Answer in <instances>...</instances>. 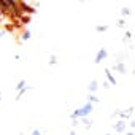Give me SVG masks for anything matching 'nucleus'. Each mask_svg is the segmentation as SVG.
Wrapping results in <instances>:
<instances>
[{
  "label": "nucleus",
  "instance_id": "obj_18",
  "mask_svg": "<svg viewBox=\"0 0 135 135\" xmlns=\"http://www.w3.org/2000/svg\"><path fill=\"white\" fill-rule=\"evenodd\" d=\"M30 135H45L41 130H38V129H33L32 132H30Z\"/></svg>",
  "mask_w": 135,
  "mask_h": 135
},
{
  "label": "nucleus",
  "instance_id": "obj_17",
  "mask_svg": "<svg viewBox=\"0 0 135 135\" xmlns=\"http://www.w3.org/2000/svg\"><path fill=\"white\" fill-rule=\"evenodd\" d=\"M48 62H49V65H57V64H59L57 56H56V54H51V56H49V59H48Z\"/></svg>",
  "mask_w": 135,
  "mask_h": 135
},
{
  "label": "nucleus",
  "instance_id": "obj_22",
  "mask_svg": "<svg viewBox=\"0 0 135 135\" xmlns=\"http://www.w3.org/2000/svg\"><path fill=\"white\" fill-rule=\"evenodd\" d=\"M78 2H80V3H86V0H78Z\"/></svg>",
  "mask_w": 135,
  "mask_h": 135
},
{
  "label": "nucleus",
  "instance_id": "obj_4",
  "mask_svg": "<svg viewBox=\"0 0 135 135\" xmlns=\"http://www.w3.org/2000/svg\"><path fill=\"white\" fill-rule=\"evenodd\" d=\"M108 56H110V52L105 49V48H100L99 51H97V54H95V57H94V64H102V62H105L107 59H108Z\"/></svg>",
  "mask_w": 135,
  "mask_h": 135
},
{
  "label": "nucleus",
  "instance_id": "obj_10",
  "mask_svg": "<svg viewBox=\"0 0 135 135\" xmlns=\"http://www.w3.org/2000/svg\"><path fill=\"white\" fill-rule=\"evenodd\" d=\"M30 38H32V30L30 29H24L22 33H21V40L22 41H29Z\"/></svg>",
  "mask_w": 135,
  "mask_h": 135
},
{
  "label": "nucleus",
  "instance_id": "obj_14",
  "mask_svg": "<svg viewBox=\"0 0 135 135\" xmlns=\"http://www.w3.org/2000/svg\"><path fill=\"white\" fill-rule=\"evenodd\" d=\"M88 102H91L92 105H95V103H100V99H99L95 94H89V95H88Z\"/></svg>",
  "mask_w": 135,
  "mask_h": 135
},
{
  "label": "nucleus",
  "instance_id": "obj_1",
  "mask_svg": "<svg viewBox=\"0 0 135 135\" xmlns=\"http://www.w3.org/2000/svg\"><path fill=\"white\" fill-rule=\"evenodd\" d=\"M92 111H94V105L91 103V102H86L83 107H80V108H75L72 113H70V119H75V118H86V116H91L92 114Z\"/></svg>",
  "mask_w": 135,
  "mask_h": 135
},
{
  "label": "nucleus",
  "instance_id": "obj_13",
  "mask_svg": "<svg viewBox=\"0 0 135 135\" xmlns=\"http://www.w3.org/2000/svg\"><path fill=\"white\" fill-rule=\"evenodd\" d=\"M132 30H124V35H122V41L124 43H127V41H130L132 40Z\"/></svg>",
  "mask_w": 135,
  "mask_h": 135
},
{
  "label": "nucleus",
  "instance_id": "obj_9",
  "mask_svg": "<svg viewBox=\"0 0 135 135\" xmlns=\"http://www.w3.org/2000/svg\"><path fill=\"white\" fill-rule=\"evenodd\" d=\"M29 91H32V86H26L24 89L18 91V92H16V102H19V100L24 97V94H26V92H29Z\"/></svg>",
  "mask_w": 135,
  "mask_h": 135
},
{
  "label": "nucleus",
  "instance_id": "obj_8",
  "mask_svg": "<svg viewBox=\"0 0 135 135\" xmlns=\"http://www.w3.org/2000/svg\"><path fill=\"white\" fill-rule=\"evenodd\" d=\"M80 122L83 124V127H84L86 130H91V129H92V124H94V121H92V118H91V116L80 118Z\"/></svg>",
  "mask_w": 135,
  "mask_h": 135
},
{
  "label": "nucleus",
  "instance_id": "obj_21",
  "mask_svg": "<svg viewBox=\"0 0 135 135\" xmlns=\"http://www.w3.org/2000/svg\"><path fill=\"white\" fill-rule=\"evenodd\" d=\"M69 135H76V132H75V130H73V129H72V130H70V132H69Z\"/></svg>",
  "mask_w": 135,
  "mask_h": 135
},
{
  "label": "nucleus",
  "instance_id": "obj_15",
  "mask_svg": "<svg viewBox=\"0 0 135 135\" xmlns=\"http://www.w3.org/2000/svg\"><path fill=\"white\" fill-rule=\"evenodd\" d=\"M110 30V26H95V32L97 33H105Z\"/></svg>",
  "mask_w": 135,
  "mask_h": 135
},
{
  "label": "nucleus",
  "instance_id": "obj_20",
  "mask_svg": "<svg viewBox=\"0 0 135 135\" xmlns=\"http://www.w3.org/2000/svg\"><path fill=\"white\" fill-rule=\"evenodd\" d=\"M124 135H135V132H133V129H129V130L124 132Z\"/></svg>",
  "mask_w": 135,
  "mask_h": 135
},
{
  "label": "nucleus",
  "instance_id": "obj_16",
  "mask_svg": "<svg viewBox=\"0 0 135 135\" xmlns=\"http://www.w3.org/2000/svg\"><path fill=\"white\" fill-rule=\"evenodd\" d=\"M26 86H29V84H27V81H26V80H21V81H18V84H16V88H15V89H16V92H18V91L24 89Z\"/></svg>",
  "mask_w": 135,
  "mask_h": 135
},
{
  "label": "nucleus",
  "instance_id": "obj_5",
  "mask_svg": "<svg viewBox=\"0 0 135 135\" xmlns=\"http://www.w3.org/2000/svg\"><path fill=\"white\" fill-rule=\"evenodd\" d=\"M110 70H111V72H118V73H121V75H126V73H127L126 62H124V60H119V62L113 64V65L110 67Z\"/></svg>",
  "mask_w": 135,
  "mask_h": 135
},
{
  "label": "nucleus",
  "instance_id": "obj_3",
  "mask_svg": "<svg viewBox=\"0 0 135 135\" xmlns=\"http://www.w3.org/2000/svg\"><path fill=\"white\" fill-rule=\"evenodd\" d=\"M129 127V121H124V119H118L114 124H113V132L114 133H124Z\"/></svg>",
  "mask_w": 135,
  "mask_h": 135
},
{
  "label": "nucleus",
  "instance_id": "obj_12",
  "mask_svg": "<svg viewBox=\"0 0 135 135\" xmlns=\"http://www.w3.org/2000/svg\"><path fill=\"white\" fill-rule=\"evenodd\" d=\"M116 27H118V29H122V30H126V27H127V19H124V18H119V19H118V22H116Z\"/></svg>",
  "mask_w": 135,
  "mask_h": 135
},
{
  "label": "nucleus",
  "instance_id": "obj_7",
  "mask_svg": "<svg viewBox=\"0 0 135 135\" xmlns=\"http://www.w3.org/2000/svg\"><path fill=\"white\" fill-rule=\"evenodd\" d=\"M100 89V83L97 80H91L88 84V92L89 94H97V91Z\"/></svg>",
  "mask_w": 135,
  "mask_h": 135
},
{
  "label": "nucleus",
  "instance_id": "obj_25",
  "mask_svg": "<svg viewBox=\"0 0 135 135\" xmlns=\"http://www.w3.org/2000/svg\"><path fill=\"white\" fill-rule=\"evenodd\" d=\"M19 135H24V133H22V132H19Z\"/></svg>",
  "mask_w": 135,
  "mask_h": 135
},
{
  "label": "nucleus",
  "instance_id": "obj_11",
  "mask_svg": "<svg viewBox=\"0 0 135 135\" xmlns=\"http://www.w3.org/2000/svg\"><path fill=\"white\" fill-rule=\"evenodd\" d=\"M119 15H121V18L127 19V18L132 15V10H130L129 7H122V8H121V11H119Z\"/></svg>",
  "mask_w": 135,
  "mask_h": 135
},
{
  "label": "nucleus",
  "instance_id": "obj_19",
  "mask_svg": "<svg viewBox=\"0 0 135 135\" xmlns=\"http://www.w3.org/2000/svg\"><path fill=\"white\" fill-rule=\"evenodd\" d=\"M102 88H103V89H110V88H111V84H110V83H108V81L105 80V81L102 83Z\"/></svg>",
  "mask_w": 135,
  "mask_h": 135
},
{
  "label": "nucleus",
  "instance_id": "obj_6",
  "mask_svg": "<svg viewBox=\"0 0 135 135\" xmlns=\"http://www.w3.org/2000/svg\"><path fill=\"white\" fill-rule=\"evenodd\" d=\"M105 80L111 84V86H116L118 84V80L114 78V75H113V72L110 70V67H107V69H105Z\"/></svg>",
  "mask_w": 135,
  "mask_h": 135
},
{
  "label": "nucleus",
  "instance_id": "obj_24",
  "mask_svg": "<svg viewBox=\"0 0 135 135\" xmlns=\"http://www.w3.org/2000/svg\"><path fill=\"white\" fill-rule=\"evenodd\" d=\"M105 135H113V133H105Z\"/></svg>",
  "mask_w": 135,
  "mask_h": 135
},
{
  "label": "nucleus",
  "instance_id": "obj_2",
  "mask_svg": "<svg viewBox=\"0 0 135 135\" xmlns=\"http://www.w3.org/2000/svg\"><path fill=\"white\" fill-rule=\"evenodd\" d=\"M113 118H118V119H124V121H130L132 116H133V105L129 107L127 110H116L113 114Z\"/></svg>",
  "mask_w": 135,
  "mask_h": 135
},
{
  "label": "nucleus",
  "instance_id": "obj_23",
  "mask_svg": "<svg viewBox=\"0 0 135 135\" xmlns=\"http://www.w3.org/2000/svg\"><path fill=\"white\" fill-rule=\"evenodd\" d=\"M2 97H3V95H2V89H0V100H2Z\"/></svg>",
  "mask_w": 135,
  "mask_h": 135
}]
</instances>
